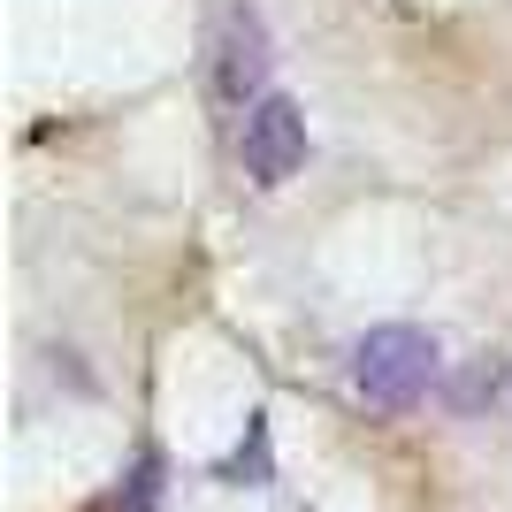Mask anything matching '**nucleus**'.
I'll return each mask as SVG.
<instances>
[{"label": "nucleus", "instance_id": "nucleus-1", "mask_svg": "<svg viewBox=\"0 0 512 512\" xmlns=\"http://www.w3.org/2000/svg\"><path fill=\"white\" fill-rule=\"evenodd\" d=\"M436 367H444V352H436V337L413 329V321H383V329H367V337L352 344V390L383 413H406L413 398L436 383Z\"/></svg>", "mask_w": 512, "mask_h": 512}, {"label": "nucleus", "instance_id": "nucleus-2", "mask_svg": "<svg viewBox=\"0 0 512 512\" xmlns=\"http://www.w3.org/2000/svg\"><path fill=\"white\" fill-rule=\"evenodd\" d=\"M237 161L253 184H283V176L306 161V107L291 92H268V100L245 107V123H237Z\"/></svg>", "mask_w": 512, "mask_h": 512}, {"label": "nucleus", "instance_id": "nucleus-3", "mask_svg": "<svg viewBox=\"0 0 512 512\" xmlns=\"http://www.w3.org/2000/svg\"><path fill=\"white\" fill-rule=\"evenodd\" d=\"M260 85H268V23H260V8L237 0L222 16V39H214V92L230 107H253V100H268Z\"/></svg>", "mask_w": 512, "mask_h": 512}, {"label": "nucleus", "instance_id": "nucleus-4", "mask_svg": "<svg viewBox=\"0 0 512 512\" xmlns=\"http://www.w3.org/2000/svg\"><path fill=\"white\" fill-rule=\"evenodd\" d=\"M222 482H268V421H245V444L222 459Z\"/></svg>", "mask_w": 512, "mask_h": 512}, {"label": "nucleus", "instance_id": "nucleus-5", "mask_svg": "<svg viewBox=\"0 0 512 512\" xmlns=\"http://www.w3.org/2000/svg\"><path fill=\"white\" fill-rule=\"evenodd\" d=\"M497 390H505V360H482V367H467V375L451 383V406H459V413H474L482 398H497Z\"/></svg>", "mask_w": 512, "mask_h": 512}, {"label": "nucleus", "instance_id": "nucleus-6", "mask_svg": "<svg viewBox=\"0 0 512 512\" xmlns=\"http://www.w3.org/2000/svg\"><path fill=\"white\" fill-rule=\"evenodd\" d=\"M153 474H161V467H153V451H146V459H138V474H130V490H115V512H153V490H161Z\"/></svg>", "mask_w": 512, "mask_h": 512}]
</instances>
